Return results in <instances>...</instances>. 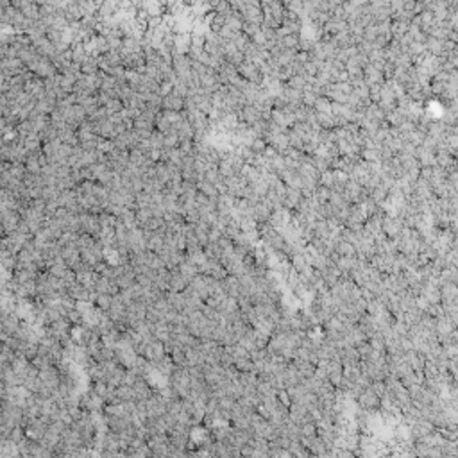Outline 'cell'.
<instances>
[{"label":"cell","instance_id":"obj_1","mask_svg":"<svg viewBox=\"0 0 458 458\" xmlns=\"http://www.w3.org/2000/svg\"><path fill=\"white\" fill-rule=\"evenodd\" d=\"M192 43V34H174V56H186Z\"/></svg>","mask_w":458,"mask_h":458},{"label":"cell","instance_id":"obj_2","mask_svg":"<svg viewBox=\"0 0 458 458\" xmlns=\"http://www.w3.org/2000/svg\"><path fill=\"white\" fill-rule=\"evenodd\" d=\"M149 143H151L152 151H161L163 149V134L160 131H152V134L149 136Z\"/></svg>","mask_w":458,"mask_h":458}]
</instances>
